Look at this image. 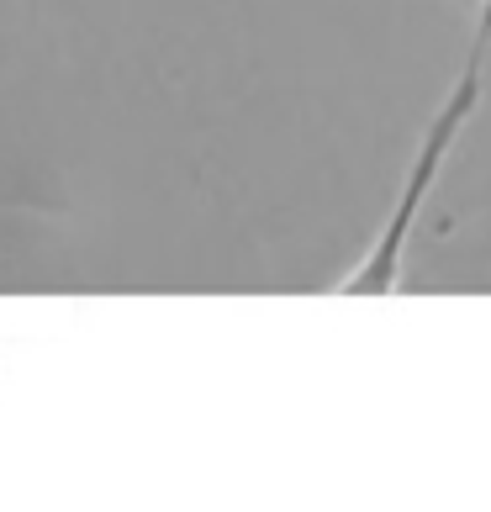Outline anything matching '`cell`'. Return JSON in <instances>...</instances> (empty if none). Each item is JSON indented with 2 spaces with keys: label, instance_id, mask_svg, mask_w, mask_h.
<instances>
[{
  "label": "cell",
  "instance_id": "obj_2",
  "mask_svg": "<svg viewBox=\"0 0 491 512\" xmlns=\"http://www.w3.org/2000/svg\"><path fill=\"white\" fill-rule=\"evenodd\" d=\"M481 11H491V0H481Z\"/></svg>",
  "mask_w": 491,
  "mask_h": 512
},
{
  "label": "cell",
  "instance_id": "obj_1",
  "mask_svg": "<svg viewBox=\"0 0 491 512\" xmlns=\"http://www.w3.org/2000/svg\"><path fill=\"white\" fill-rule=\"evenodd\" d=\"M486 43H491V11H481V32H476V43H470V53H465V69H460V80L449 85V96L439 101V111H433V122H428V132H423L418 154H412V164H407L402 191H396V206H391V217H386V227H381V238H375V243H370V254L354 264L344 280H338V291L381 296V291L396 286V270H402V249H407L412 227H418L423 206H428L433 180L444 175V164H449V154H455V143H460L465 122L476 117V106H481V64H486Z\"/></svg>",
  "mask_w": 491,
  "mask_h": 512
}]
</instances>
